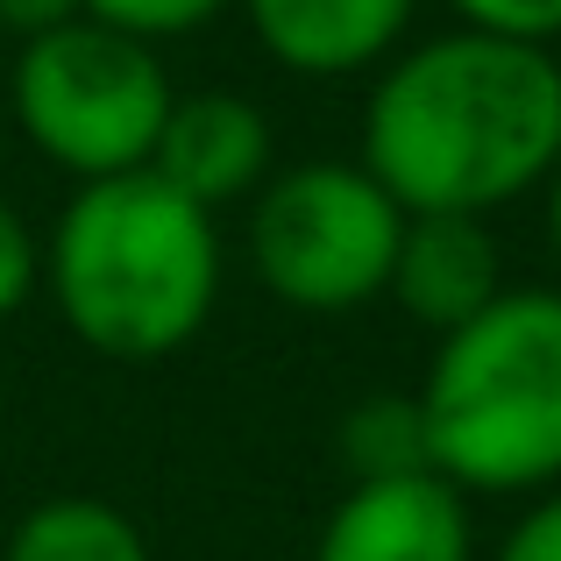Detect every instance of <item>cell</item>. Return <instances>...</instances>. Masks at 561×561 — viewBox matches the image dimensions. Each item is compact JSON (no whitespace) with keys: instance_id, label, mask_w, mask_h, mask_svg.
I'll use <instances>...</instances> for the list:
<instances>
[{"instance_id":"6da1fadb","label":"cell","mask_w":561,"mask_h":561,"mask_svg":"<svg viewBox=\"0 0 561 561\" xmlns=\"http://www.w3.org/2000/svg\"><path fill=\"white\" fill-rule=\"evenodd\" d=\"M356 164L405 214L491 220L561 171V57L477 28L383 57Z\"/></svg>"},{"instance_id":"7a4b0ae2","label":"cell","mask_w":561,"mask_h":561,"mask_svg":"<svg viewBox=\"0 0 561 561\" xmlns=\"http://www.w3.org/2000/svg\"><path fill=\"white\" fill-rule=\"evenodd\" d=\"M43 277L93 356L164 363L220 306V234L206 206L142 164L71 192L43 249Z\"/></svg>"},{"instance_id":"3957f363","label":"cell","mask_w":561,"mask_h":561,"mask_svg":"<svg viewBox=\"0 0 561 561\" xmlns=\"http://www.w3.org/2000/svg\"><path fill=\"white\" fill-rule=\"evenodd\" d=\"M434 477L483 497L561 483V291L505 285L477 320L440 334L420 377Z\"/></svg>"},{"instance_id":"277c9868","label":"cell","mask_w":561,"mask_h":561,"mask_svg":"<svg viewBox=\"0 0 561 561\" xmlns=\"http://www.w3.org/2000/svg\"><path fill=\"white\" fill-rule=\"evenodd\" d=\"M8 100L28 150L71 171L79 185H93L150 164L179 93L157 65V43H136L79 14L50 36L22 43L8 71Z\"/></svg>"},{"instance_id":"5b68a950","label":"cell","mask_w":561,"mask_h":561,"mask_svg":"<svg viewBox=\"0 0 561 561\" xmlns=\"http://www.w3.org/2000/svg\"><path fill=\"white\" fill-rule=\"evenodd\" d=\"M398 234H405V206L356 157L271 171L249 199V263L263 291L299 313H356L383 299Z\"/></svg>"},{"instance_id":"8992f818","label":"cell","mask_w":561,"mask_h":561,"mask_svg":"<svg viewBox=\"0 0 561 561\" xmlns=\"http://www.w3.org/2000/svg\"><path fill=\"white\" fill-rule=\"evenodd\" d=\"M313 561H477L469 497L434 469L348 483L313 540Z\"/></svg>"},{"instance_id":"52a82bcc","label":"cell","mask_w":561,"mask_h":561,"mask_svg":"<svg viewBox=\"0 0 561 561\" xmlns=\"http://www.w3.org/2000/svg\"><path fill=\"white\" fill-rule=\"evenodd\" d=\"M277 164L271 114L249 93H179L164 114V136L150 150V171L192 206L220 214L234 199H256Z\"/></svg>"},{"instance_id":"ba28073f","label":"cell","mask_w":561,"mask_h":561,"mask_svg":"<svg viewBox=\"0 0 561 561\" xmlns=\"http://www.w3.org/2000/svg\"><path fill=\"white\" fill-rule=\"evenodd\" d=\"M234 8L291 79H356L398 57L420 0H234Z\"/></svg>"},{"instance_id":"9c48e42d","label":"cell","mask_w":561,"mask_h":561,"mask_svg":"<svg viewBox=\"0 0 561 561\" xmlns=\"http://www.w3.org/2000/svg\"><path fill=\"white\" fill-rule=\"evenodd\" d=\"M383 291L434 334H455L462 320H477L505 291V256L491 242V220L483 214H405Z\"/></svg>"},{"instance_id":"30bf717a","label":"cell","mask_w":561,"mask_h":561,"mask_svg":"<svg viewBox=\"0 0 561 561\" xmlns=\"http://www.w3.org/2000/svg\"><path fill=\"white\" fill-rule=\"evenodd\" d=\"M0 561H157L142 526L107 497H43L0 540Z\"/></svg>"},{"instance_id":"8fae6325","label":"cell","mask_w":561,"mask_h":561,"mask_svg":"<svg viewBox=\"0 0 561 561\" xmlns=\"http://www.w3.org/2000/svg\"><path fill=\"white\" fill-rule=\"evenodd\" d=\"M342 462L356 483H383V477H420L434 469L426 455V420L412 391H370L348 405L342 420Z\"/></svg>"},{"instance_id":"7c38bea8","label":"cell","mask_w":561,"mask_h":561,"mask_svg":"<svg viewBox=\"0 0 561 561\" xmlns=\"http://www.w3.org/2000/svg\"><path fill=\"white\" fill-rule=\"evenodd\" d=\"M220 8H234V0H85V22L122 28L136 43H171V36L206 28Z\"/></svg>"},{"instance_id":"4fadbf2b","label":"cell","mask_w":561,"mask_h":561,"mask_svg":"<svg viewBox=\"0 0 561 561\" xmlns=\"http://www.w3.org/2000/svg\"><path fill=\"white\" fill-rule=\"evenodd\" d=\"M455 22L477 36H505V43H534L554 50L561 43V0H448Z\"/></svg>"},{"instance_id":"5bb4252c","label":"cell","mask_w":561,"mask_h":561,"mask_svg":"<svg viewBox=\"0 0 561 561\" xmlns=\"http://www.w3.org/2000/svg\"><path fill=\"white\" fill-rule=\"evenodd\" d=\"M36 285H43V242H36V228L14 214V199H0V320L22 313V306L36 299Z\"/></svg>"},{"instance_id":"9a60e30c","label":"cell","mask_w":561,"mask_h":561,"mask_svg":"<svg viewBox=\"0 0 561 561\" xmlns=\"http://www.w3.org/2000/svg\"><path fill=\"white\" fill-rule=\"evenodd\" d=\"M491 561H561V491H548L505 540Z\"/></svg>"},{"instance_id":"2e32d148","label":"cell","mask_w":561,"mask_h":561,"mask_svg":"<svg viewBox=\"0 0 561 561\" xmlns=\"http://www.w3.org/2000/svg\"><path fill=\"white\" fill-rule=\"evenodd\" d=\"M79 14H85V0H0V28L22 36V43L50 36V28H65V22H79Z\"/></svg>"},{"instance_id":"e0dca14e","label":"cell","mask_w":561,"mask_h":561,"mask_svg":"<svg viewBox=\"0 0 561 561\" xmlns=\"http://www.w3.org/2000/svg\"><path fill=\"white\" fill-rule=\"evenodd\" d=\"M548 242H554V256H561V171L548 179Z\"/></svg>"}]
</instances>
